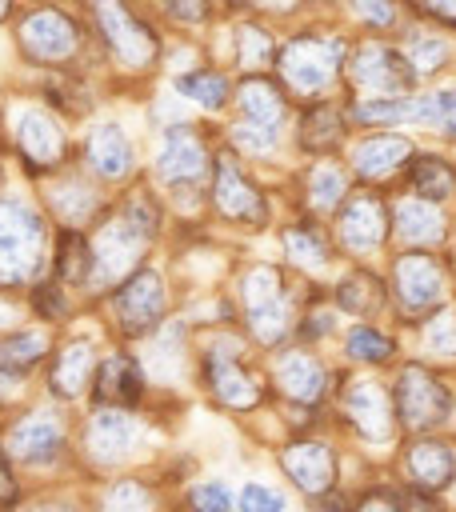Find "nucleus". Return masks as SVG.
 I'll return each instance as SVG.
<instances>
[{
	"label": "nucleus",
	"instance_id": "obj_1",
	"mask_svg": "<svg viewBox=\"0 0 456 512\" xmlns=\"http://www.w3.org/2000/svg\"><path fill=\"white\" fill-rule=\"evenodd\" d=\"M388 280V312L396 316L400 328H412L440 304L456 296V280L448 268L444 252L432 248H392L384 264Z\"/></svg>",
	"mask_w": 456,
	"mask_h": 512
},
{
	"label": "nucleus",
	"instance_id": "obj_2",
	"mask_svg": "<svg viewBox=\"0 0 456 512\" xmlns=\"http://www.w3.org/2000/svg\"><path fill=\"white\" fill-rule=\"evenodd\" d=\"M392 408H396V424L400 432H448L456 424V384L444 368L420 360V356H404L392 376Z\"/></svg>",
	"mask_w": 456,
	"mask_h": 512
},
{
	"label": "nucleus",
	"instance_id": "obj_3",
	"mask_svg": "<svg viewBox=\"0 0 456 512\" xmlns=\"http://www.w3.org/2000/svg\"><path fill=\"white\" fill-rule=\"evenodd\" d=\"M352 36L348 32H300L280 48V84L292 96L320 100L332 88H344V64H348Z\"/></svg>",
	"mask_w": 456,
	"mask_h": 512
},
{
	"label": "nucleus",
	"instance_id": "obj_4",
	"mask_svg": "<svg viewBox=\"0 0 456 512\" xmlns=\"http://www.w3.org/2000/svg\"><path fill=\"white\" fill-rule=\"evenodd\" d=\"M332 240L348 260L380 264V256L396 248L392 244V196L384 188L356 184L344 196V204L332 212Z\"/></svg>",
	"mask_w": 456,
	"mask_h": 512
},
{
	"label": "nucleus",
	"instance_id": "obj_5",
	"mask_svg": "<svg viewBox=\"0 0 456 512\" xmlns=\"http://www.w3.org/2000/svg\"><path fill=\"white\" fill-rule=\"evenodd\" d=\"M420 88L396 36L384 32H356L344 64V92L348 100H368V96H404Z\"/></svg>",
	"mask_w": 456,
	"mask_h": 512
},
{
	"label": "nucleus",
	"instance_id": "obj_6",
	"mask_svg": "<svg viewBox=\"0 0 456 512\" xmlns=\"http://www.w3.org/2000/svg\"><path fill=\"white\" fill-rule=\"evenodd\" d=\"M336 412L344 420V428L364 440V444H396L404 432L396 424V408H392V388L388 380H380L376 372H360L356 376H340L336 380Z\"/></svg>",
	"mask_w": 456,
	"mask_h": 512
},
{
	"label": "nucleus",
	"instance_id": "obj_7",
	"mask_svg": "<svg viewBox=\"0 0 456 512\" xmlns=\"http://www.w3.org/2000/svg\"><path fill=\"white\" fill-rule=\"evenodd\" d=\"M416 148H420V140L408 128H356L344 148V160H348V172L356 184L388 192L392 184L404 180V168L416 156Z\"/></svg>",
	"mask_w": 456,
	"mask_h": 512
},
{
	"label": "nucleus",
	"instance_id": "obj_8",
	"mask_svg": "<svg viewBox=\"0 0 456 512\" xmlns=\"http://www.w3.org/2000/svg\"><path fill=\"white\" fill-rule=\"evenodd\" d=\"M396 476L428 500H444L456 488V440L448 432H408L396 444Z\"/></svg>",
	"mask_w": 456,
	"mask_h": 512
},
{
	"label": "nucleus",
	"instance_id": "obj_9",
	"mask_svg": "<svg viewBox=\"0 0 456 512\" xmlns=\"http://www.w3.org/2000/svg\"><path fill=\"white\" fill-rule=\"evenodd\" d=\"M452 208L424 200L416 192H400L392 196V244L396 248H432L444 252L448 236H452Z\"/></svg>",
	"mask_w": 456,
	"mask_h": 512
},
{
	"label": "nucleus",
	"instance_id": "obj_10",
	"mask_svg": "<svg viewBox=\"0 0 456 512\" xmlns=\"http://www.w3.org/2000/svg\"><path fill=\"white\" fill-rule=\"evenodd\" d=\"M396 44L416 76V84H432V80H444L456 64V32L432 24V20H416L408 16L400 28H396Z\"/></svg>",
	"mask_w": 456,
	"mask_h": 512
},
{
	"label": "nucleus",
	"instance_id": "obj_11",
	"mask_svg": "<svg viewBox=\"0 0 456 512\" xmlns=\"http://www.w3.org/2000/svg\"><path fill=\"white\" fill-rule=\"evenodd\" d=\"M352 132H356V124L348 116V100L344 96H320V100H308V108L300 112L296 144L312 160L316 156H344Z\"/></svg>",
	"mask_w": 456,
	"mask_h": 512
},
{
	"label": "nucleus",
	"instance_id": "obj_12",
	"mask_svg": "<svg viewBox=\"0 0 456 512\" xmlns=\"http://www.w3.org/2000/svg\"><path fill=\"white\" fill-rule=\"evenodd\" d=\"M340 356L360 372H392L404 360V340L396 328L376 320H348L340 328Z\"/></svg>",
	"mask_w": 456,
	"mask_h": 512
},
{
	"label": "nucleus",
	"instance_id": "obj_13",
	"mask_svg": "<svg viewBox=\"0 0 456 512\" xmlns=\"http://www.w3.org/2000/svg\"><path fill=\"white\" fill-rule=\"evenodd\" d=\"M332 304L348 316V320H376L388 316V280L380 264H364V260H348V268L340 272V280H332L328 288Z\"/></svg>",
	"mask_w": 456,
	"mask_h": 512
},
{
	"label": "nucleus",
	"instance_id": "obj_14",
	"mask_svg": "<svg viewBox=\"0 0 456 512\" xmlns=\"http://www.w3.org/2000/svg\"><path fill=\"white\" fill-rule=\"evenodd\" d=\"M280 460H284V472L292 476V484H296L312 504H316L320 496H328V492L340 488V452H336V444H328V440H320V436L296 440Z\"/></svg>",
	"mask_w": 456,
	"mask_h": 512
},
{
	"label": "nucleus",
	"instance_id": "obj_15",
	"mask_svg": "<svg viewBox=\"0 0 456 512\" xmlns=\"http://www.w3.org/2000/svg\"><path fill=\"white\" fill-rule=\"evenodd\" d=\"M408 132H420L444 148H456V72H448L444 80L412 88Z\"/></svg>",
	"mask_w": 456,
	"mask_h": 512
},
{
	"label": "nucleus",
	"instance_id": "obj_16",
	"mask_svg": "<svg viewBox=\"0 0 456 512\" xmlns=\"http://www.w3.org/2000/svg\"><path fill=\"white\" fill-rule=\"evenodd\" d=\"M400 188H408V192H416V196H424V200H436V204H448V208H452V204H456V156L444 152V144H440V148L420 144L416 156H412L408 168H404Z\"/></svg>",
	"mask_w": 456,
	"mask_h": 512
},
{
	"label": "nucleus",
	"instance_id": "obj_17",
	"mask_svg": "<svg viewBox=\"0 0 456 512\" xmlns=\"http://www.w3.org/2000/svg\"><path fill=\"white\" fill-rule=\"evenodd\" d=\"M408 332H412L420 360H428L436 368H452L456 364V296L448 304H440L436 312H428L424 320H416Z\"/></svg>",
	"mask_w": 456,
	"mask_h": 512
},
{
	"label": "nucleus",
	"instance_id": "obj_18",
	"mask_svg": "<svg viewBox=\"0 0 456 512\" xmlns=\"http://www.w3.org/2000/svg\"><path fill=\"white\" fill-rule=\"evenodd\" d=\"M288 252L296 264L304 268H328L336 260V240L328 228H320L316 220H296L288 228Z\"/></svg>",
	"mask_w": 456,
	"mask_h": 512
},
{
	"label": "nucleus",
	"instance_id": "obj_19",
	"mask_svg": "<svg viewBox=\"0 0 456 512\" xmlns=\"http://www.w3.org/2000/svg\"><path fill=\"white\" fill-rule=\"evenodd\" d=\"M140 396V376L132 368V360H108L96 376V400H120V404H132Z\"/></svg>",
	"mask_w": 456,
	"mask_h": 512
},
{
	"label": "nucleus",
	"instance_id": "obj_20",
	"mask_svg": "<svg viewBox=\"0 0 456 512\" xmlns=\"http://www.w3.org/2000/svg\"><path fill=\"white\" fill-rule=\"evenodd\" d=\"M404 8L416 20H432L448 32H456V0H404Z\"/></svg>",
	"mask_w": 456,
	"mask_h": 512
},
{
	"label": "nucleus",
	"instance_id": "obj_21",
	"mask_svg": "<svg viewBox=\"0 0 456 512\" xmlns=\"http://www.w3.org/2000/svg\"><path fill=\"white\" fill-rule=\"evenodd\" d=\"M56 268H60L68 280H80V276H84V268H88V248H84V240H80L76 232H64V236H60V260H56Z\"/></svg>",
	"mask_w": 456,
	"mask_h": 512
},
{
	"label": "nucleus",
	"instance_id": "obj_22",
	"mask_svg": "<svg viewBox=\"0 0 456 512\" xmlns=\"http://www.w3.org/2000/svg\"><path fill=\"white\" fill-rule=\"evenodd\" d=\"M180 88L192 92V96H196L200 104H208V108H220V104H224V76H216V72H196V76L180 80Z\"/></svg>",
	"mask_w": 456,
	"mask_h": 512
},
{
	"label": "nucleus",
	"instance_id": "obj_23",
	"mask_svg": "<svg viewBox=\"0 0 456 512\" xmlns=\"http://www.w3.org/2000/svg\"><path fill=\"white\" fill-rule=\"evenodd\" d=\"M244 504H248V508H252V504H256V508H280V496H276V492H264V488H248V492H244Z\"/></svg>",
	"mask_w": 456,
	"mask_h": 512
},
{
	"label": "nucleus",
	"instance_id": "obj_24",
	"mask_svg": "<svg viewBox=\"0 0 456 512\" xmlns=\"http://www.w3.org/2000/svg\"><path fill=\"white\" fill-rule=\"evenodd\" d=\"M12 496H16V484H12L8 464H4V456H0V500H12Z\"/></svg>",
	"mask_w": 456,
	"mask_h": 512
},
{
	"label": "nucleus",
	"instance_id": "obj_25",
	"mask_svg": "<svg viewBox=\"0 0 456 512\" xmlns=\"http://www.w3.org/2000/svg\"><path fill=\"white\" fill-rule=\"evenodd\" d=\"M200 504H224V488H208V492H196Z\"/></svg>",
	"mask_w": 456,
	"mask_h": 512
},
{
	"label": "nucleus",
	"instance_id": "obj_26",
	"mask_svg": "<svg viewBox=\"0 0 456 512\" xmlns=\"http://www.w3.org/2000/svg\"><path fill=\"white\" fill-rule=\"evenodd\" d=\"M444 256H448V268H452V280H456V228H452V236L444 244Z\"/></svg>",
	"mask_w": 456,
	"mask_h": 512
}]
</instances>
